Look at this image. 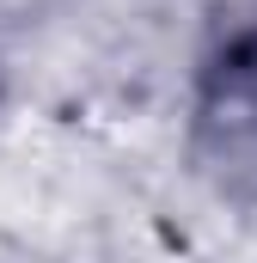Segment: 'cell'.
I'll use <instances>...</instances> for the list:
<instances>
[{"mask_svg":"<svg viewBox=\"0 0 257 263\" xmlns=\"http://www.w3.org/2000/svg\"><path fill=\"white\" fill-rule=\"evenodd\" d=\"M208 92L257 117V31H239V37L214 55V67H208Z\"/></svg>","mask_w":257,"mask_h":263,"instance_id":"cell-1","label":"cell"}]
</instances>
